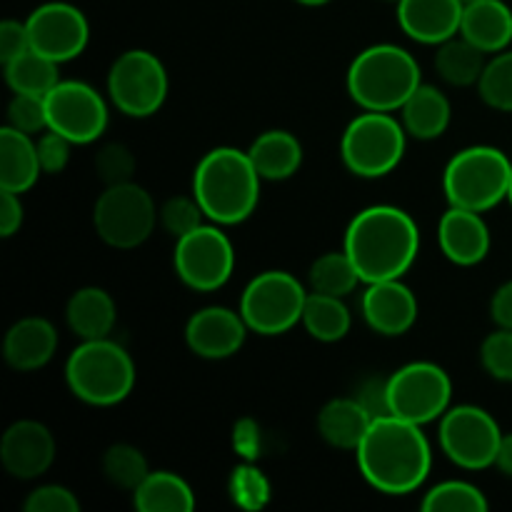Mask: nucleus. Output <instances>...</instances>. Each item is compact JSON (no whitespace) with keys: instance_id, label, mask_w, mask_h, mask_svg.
Masks as SVG:
<instances>
[{"instance_id":"obj_15","label":"nucleus","mask_w":512,"mask_h":512,"mask_svg":"<svg viewBox=\"0 0 512 512\" xmlns=\"http://www.w3.org/2000/svg\"><path fill=\"white\" fill-rule=\"evenodd\" d=\"M30 35V48L43 53L55 63H68L78 58L90 40L88 18L80 8L70 3H43L25 20Z\"/></svg>"},{"instance_id":"obj_18","label":"nucleus","mask_w":512,"mask_h":512,"mask_svg":"<svg viewBox=\"0 0 512 512\" xmlns=\"http://www.w3.org/2000/svg\"><path fill=\"white\" fill-rule=\"evenodd\" d=\"M363 318L378 335L398 338L405 335L418 320V298L413 290L403 283V278L378 280L368 283L363 293Z\"/></svg>"},{"instance_id":"obj_42","label":"nucleus","mask_w":512,"mask_h":512,"mask_svg":"<svg viewBox=\"0 0 512 512\" xmlns=\"http://www.w3.org/2000/svg\"><path fill=\"white\" fill-rule=\"evenodd\" d=\"M70 140L65 135L55 133V130H43L40 138L35 140V148H38V160H40V170L48 175L63 173L65 165L70 160Z\"/></svg>"},{"instance_id":"obj_17","label":"nucleus","mask_w":512,"mask_h":512,"mask_svg":"<svg viewBox=\"0 0 512 512\" xmlns=\"http://www.w3.org/2000/svg\"><path fill=\"white\" fill-rule=\"evenodd\" d=\"M248 330L240 310L235 313V310L220 308V305H210V308L198 310L188 320L185 343L198 358L225 360L233 358L243 348Z\"/></svg>"},{"instance_id":"obj_41","label":"nucleus","mask_w":512,"mask_h":512,"mask_svg":"<svg viewBox=\"0 0 512 512\" xmlns=\"http://www.w3.org/2000/svg\"><path fill=\"white\" fill-rule=\"evenodd\" d=\"M25 512H80V500L63 485H40L30 490L23 503Z\"/></svg>"},{"instance_id":"obj_3","label":"nucleus","mask_w":512,"mask_h":512,"mask_svg":"<svg viewBox=\"0 0 512 512\" xmlns=\"http://www.w3.org/2000/svg\"><path fill=\"white\" fill-rule=\"evenodd\" d=\"M260 180L248 150L225 145L203 155L193 175V195L210 223L238 225L258 208Z\"/></svg>"},{"instance_id":"obj_33","label":"nucleus","mask_w":512,"mask_h":512,"mask_svg":"<svg viewBox=\"0 0 512 512\" xmlns=\"http://www.w3.org/2000/svg\"><path fill=\"white\" fill-rule=\"evenodd\" d=\"M420 508L425 512H485L490 503L478 485L468 480H445L425 493Z\"/></svg>"},{"instance_id":"obj_2","label":"nucleus","mask_w":512,"mask_h":512,"mask_svg":"<svg viewBox=\"0 0 512 512\" xmlns=\"http://www.w3.org/2000/svg\"><path fill=\"white\" fill-rule=\"evenodd\" d=\"M343 250L363 283L403 278L420 253V230L403 208L370 205L350 220Z\"/></svg>"},{"instance_id":"obj_44","label":"nucleus","mask_w":512,"mask_h":512,"mask_svg":"<svg viewBox=\"0 0 512 512\" xmlns=\"http://www.w3.org/2000/svg\"><path fill=\"white\" fill-rule=\"evenodd\" d=\"M355 400L370 413V418L378 420L383 415H390L388 403V378H368L360 383Z\"/></svg>"},{"instance_id":"obj_19","label":"nucleus","mask_w":512,"mask_h":512,"mask_svg":"<svg viewBox=\"0 0 512 512\" xmlns=\"http://www.w3.org/2000/svg\"><path fill=\"white\" fill-rule=\"evenodd\" d=\"M438 243L445 258L455 265H478L490 253V228L483 213L450 205L438 223Z\"/></svg>"},{"instance_id":"obj_20","label":"nucleus","mask_w":512,"mask_h":512,"mask_svg":"<svg viewBox=\"0 0 512 512\" xmlns=\"http://www.w3.org/2000/svg\"><path fill=\"white\" fill-rule=\"evenodd\" d=\"M463 10L460 0H400L398 23L408 38L440 45L460 33Z\"/></svg>"},{"instance_id":"obj_21","label":"nucleus","mask_w":512,"mask_h":512,"mask_svg":"<svg viewBox=\"0 0 512 512\" xmlns=\"http://www.w3.org/2000/svg\"><path fill=\"white\" fill-rule=\"evenodd\" d=\"M58 350V330L50 320L30 315L10 325L3 340V358L18 373L45 368Z\"/></svg>"},{"instance_id":"obj_11","label":"nucleus","mask_w":512,"mask_h":512,"mask_svg":"<svg viewBox=\"0 0 512 512\" xmlns=\"http://www.w3.org/2000/svg\"><path fill=\"white\" fill-rule=\"evenodd\" d=\"M108 95L128 118H150L168 98L165 65L148 50H125L110 65Z\"/></svg>"},{"instance_id":"obj_48","label":"nucleus","mask_w":512,"mask_h":512,"mask_svg":"<svg viewBox=\"0 0 512 512\" xmlns=\"http://www.w3.org/2000/svg\"><path fill=\"white\" fill-rule=\"evenodd\" d=\"M495 468H498L503 475H508V478H512V433L503 435V440H500V450H498V458H495Z\"/></svg>"},{"instance_id":"obj_16","label":"nucleus","mask_w":512,"mask_h":512,"mask_svg":"<svg viewBox=\"0 0 512 512\" xmlns=\"http://www.w3.org/2000/svg\"><path fill=\"white\" fill-rule=\"evenodd\" d=\"M55 460V438L38 420H18L0 438V463L15 480H35Z\"/></svg>"},{"instance_id":"obj_1","label":"nucleus","mask_w":512,"mask_h":512,"mask_svg":"<svg viewBox=\"0 0 512 512\" xmlns=\"http://www.w3.org/2000/svg\"><path fill=\"white\" fill-rule=\"evenodd\" d=\"M420 428L423 425L395 415L373 420L355 458L363 478L378 493L408 495L425 483L433 468V450Z\"/></svg>"},{"instance_id":"obj_46","label":"nucleus","mask_w":512,"mask_h":512,"mask_svg":"<svg viewBox=\"0 0 512 512\" xmlns=\"http://www.w3.org/2000/svg\"><path fill=\"white\" fill-rule=\"evenodd\" d=\"M23 203H20V193L13 190H0V235L3 238H13L23 225Z\"/></svg>"},{"instance_id":"obj_52","label":"nucleus","mask_w":512,"mask_h":512,"mask_svg":"<svg viewBox=\"0 0 512 512\" xmlns=\"http://www.w3.org/2000/svg\"><path fill=\"white\" fill-rule=\"evenodd\" d=\"M393 3H400V0H393Z\"/></svg>"},{"instance_id":"obj_24","label":"nucleus","mask_w":512,"mask_h":512,"mask_svg":"<svg viewBox=\"0 0 512 512\" xmlns=\"http://www.w3.org/2000/svg\"><path fill=\"white\" fill-rule=\"evenodd\" d=\"M115 300L103 288H80L70 295L68 305H65V320L68 328L78 335L80 340H100L110 338L115 328Z\"/></svg>"},{"instance_id":"obj_27","label":"nucleus","mask_w":512,"mask_h":512,"mask_svg":"<svg viewBox=\"0 0 512 512\" xmlns=\"http://www.w3.org/2000/svg\"><path fill=\"white\" fill-rule=\"evenodd\" d=\"M400 118H403L400 123L408 130L410 138L435 140L448 130L453 108H450L448 95L440 93V88L420 83L400 108Z\"/></svg>"},{"instance_id":"obj_36","label":"nucleus","mask_w":512,"mask_h":512,"mask_svg":"<svg viewBox=\"0 0 512 512\" xmlns=\"http://www.w3.org/2000/svg\"><path fill=\"white\" fill-rule=\"evenodd\" d=\"M228 490L233 503L250 512L263 510L270 503V495H273L268 475L255 463H245V460L230 473Z\"/></svg>"},{"instance_id":"obj_35","label":"nucleus","mask_w":512,"mask_h":512,"mask_svg":"<svg viewBox=\"0 0 512 512\" xmlns=\"http://www.w3.org/2000/svg\"><path fill=\"white\" fill-rule=\"evenodd\" d=\"M478 93L488 108L512 113V50L495 53L480 75Z\"/></svg>"},{"instance_id":"obj_6","label":"nucleus","mask_w":512,"mask_h":512,"mask_svg":"<svg viewBox=\"0 0 512 512\" xmlns=\"http://www.w3.org/2000/svg\"><path fill=\"white\" fill-rule=\"evenodd\" d=\"M512 160L493 145H470L445 165L443 190L450 205L475 213L508 200Z\"/></svg>"},{"instance_id":"obj_45","label":"nucleus","mask_w":512,"mask_h":512,"mask_svg":"<svg viewBox=\"0 0 512 512\" xmlns=\"http://www.w3.org/2000/svg\"><path fill=\"white\" fill-rule=\"evenodd\" d=\"M25 50H30V35L25 20L23 23L13 18L3 20V23H0V60H3V65L8 63V60L18 58Z\"/></svg>"},{"instance_id":"obj_10","label":"nucleus","mask_w":512,"mask_h":512,"mask_svg":"<svg viewBox=\"0 0 512 512\" xmlns=\"http://www.w3.org/2000/svg\"><path fill=\"white\" fill-rule=\"evenodd\" d=\"M453 400V383L440 365L418 360L395 370L388 378L390 415L415 425L440 420Z\"/></svg>"},{"instance_id":"obj_8","label":"nucleus","mask_w":512,"mask_h":512,"mask_svg":"<svg viewBox=\"0 0 512 512\" xmlns=\"http://www.w3.org/2000/svg\"><path fill=\"white\" fill-rule=\"evenodd\" d=\"M308 290L293 273L265 270L245 285L240 295V315L258 335H283L303 323Z\"/></svg>"},{"instance_id":"obj_13","label":"nucleus","mask_w":512,"mask_h":512,"mask_svg":"<svg viewBox=\"0 0 512 512\" xmlns=\"http://www.w3.org/2000/svg\"><path fill=\"white\" fill-rule=\"evenodd\" d=\"M173 265L178 278L198 293L223 288L235 268V250L228 235L213 225H200L193 233L175 240Z\"/></svg>"},{"instance_id":"obj_4","label":"nucleus","mask_w":512,"mask_h":512,"mask_svg":"<svg viewBox=\"0 0 512 512\" xmlns=\"http://www.w3.org/2000/svg\"><path fill=\"white\" fill-rule=\"evenodd\" d=\"M423 83L420 63L405 48L380 43L365 48L350 63L348 93L363 110L393 113Z\"/></svg>"},{"instance_id":"obj_37","label":"nucleus","mask_w":512,"mask_h":512,"mask_svg":"<svg viewBox=\"0 0 512 512\" xmlns=\"http://www.w3.org/2000/svg\"><path fill=\"white\" fill-rule=\"evenodd\" d=\"M160 225L165 228V233L173 235L175 240L183 238V235L193 233L203 225L205 213L200 208L198 198H188V195H175V198H168L158 210Z\"/></svg>"},{"instance_id":"obj_29","label":"nucleus","mask_w":512,"mask_h":512,"mask_svg":"<svg viewBox=\"0 0 512 512\" xmlns=\"http://www.w3.org/2000/svg\"><path fill=\"white\" fill-rule=\"evenodd\" d=\"M483 50L478 45L470 43L463 35H453L450 40L438 45V53H435V70H438L440 78L448 85L455 88H468V85H478L480 75H483L485 60Z\"/></svg>"},{"instance_id":"obj_23","label":"nucleus","mask_w":512,"mask_h":512,"mask_svg":"<svg viewBox=\"0 0 512 512\" xmlns=\"http://www.w3.org/2000/svg\"><path fill=\"white\" fill-rule=\"evenodd\" d=\"M38 148L33 135L5 125L0 130V190L28 193L40 178Z\"/></svg>"},{"instance_id":"obj_31","label":"nucleus","mask_w":512,"mask_h":512,"mask_svg":"<svg viewBox=\"0 0 512 512\" xmlns=\"http://www.w3.org/2000/svg\"><path fill=\"white\" fill-rule=\"evenodd\" d=\"M5 80L13 93L43 95L45 98L60 83L58 63L30 48L5 63Z\"/></svg>"},{"instance_id":"obj_14","label":"nucleus","mask_w":512,"mask_h":512,"mask_svg":"<svg viewBox=\"0 0 512 512\" xmlns=\"http://www.w3.org/2000/svg\"><path fill=\"white\" fill-rule=\"evenodd\" d=\"M48 128L65 135L73 145L95 143L108 128V103L83 80H60L45 95Z\"/></svg>"},{"instance_id":"obj_22","label":"nucleus","mask_w":512,"mask_h":512,"mask_svg":"<svg viewBox=\"0 0 512 512\" xmlns=\"http://www.w3.org/2000/svg\"><path fill=\"white\" fill-rule=\"evenodd\" d=\"M460 35L483 53H503L512 43V10L505 0H473L465 5Z\"/></svg>"},{"instance_id":"obj_9","label":"nucleus","mask_w":512,"mask_h":512,"mask_svg":"<svg viewBox=\"0 0 512 512\" xmlns=\"http://www.w3.org/2000/svg\"><path fill=\"white\" fill-rule=\"evenodd\" d=\"M153 195L138 183L108 185L95 200L93 225L103 243L118 250H133L153 235L158 225Z\"/></svg>"},{"instance_id":"obj_30","label":"nucleus","mask_w":512,"mask_h":512,"mask_svg":"<svg viewBox=\"0 0 512 512\" xmlns=\"http://www.w3.org/2000/svg\"><path fill=\"white\" fill-rule=\"evenodd\" d=\"M353 315L343 298L325 293H308L303 310V328L320 343H338L350 333Z\"/></svg>"},{"instance_id":"obj_26","label":"nucleus","mask_w":512,"mask_h":512,"mask_svg":"<svg viewBox=\"0 0 512 512\" xmlns=\"http://www.w3.org/2000/svg\"><path fill=\"white\" fill-rule=\"evenodd\" d=\"M373 425L368 410L353 398H333L318 413V433L338 450H358L365 433Z\"/></svg>"},{"instance_id":"obj_12","label":"nucleus","mask_w":512,"mask_h":512,"mask_svg":"<svg viewBox=\"0 0 512 512\" xmlns=\"http://www.w3.org/2000/svg\"><path fill=\"white\" fill-rule=\"evenodd\" d=\"M500 440L503 430L498 420L478 405L448 408L440 418V448L458 468L485 470L495 465Z\"/></svg>"},{"instance_id":"obj_49","label":"nucleus","mask_w":512,"mask_h":512,"mask_svg":"<svg viewBox=\"0 0 512 512\" xmlns=\"http://www.w3.org/2000/svg\"><path fill=\"white\" fill-rule=\"evenodd\" d=\"M295 3H300V5H308V8H318V5H325V3H330V0H295Z\"/></svg>"},{"instance_id":"obj_25","label":"nucleus","mask_w":512,"mask_h":512,"mask_svg":"<svg viewBox=\"0 0 512 512\" xmlns=\"http://www.w3.org/2000/svg\"><path fill=\"white\" fill-rule=\"evenodd\" d=\"M250 163L263 180H288L303 165V145L288 130H265L248 148Z\"/></svg>"},{"instance_id":"obj_32","label":"nucleus","mask_w":512,"mask_h":512,"mask_svg":"<svg viewBox=\"0 0 512 512\" xmlns=\"http://www.w3.org/2000/svg\"><path fill=\"white\" fill-rule=\"evenodd\" d=\"M310 288L313 293H325L335 295V298H345V295L353 293L358 288V283H363L358 268L350 260V255L345 250L338 253H325L310 265Z\"/></svg>"},{"instance_id":"obj_28","label":"nucleus","mask_w":512,"mask_h":512,"mask_svg":"<svg viewBox=\"0 0 512 512\" xmlns=\"http://www.w3.org/2000/svg\"><path fill=\"white\" fill-rule=\"evenodd\" d=\"M133 505L140 512H190L195 508V495L180 475L150 470L148 478L133 490Z\"/></svg>"},{"instance_id":"obj_40","label":"nucleus","mask_w":512,"mask_h":512,"mask_svg":"<svg viewBox=\"0 0 512 512\" xmlns=\"http://www.w3.org/2000/svg\"><path fill=\"white\" fill-rule=\"evenodd\" d=\"M8 125L28 135L48 130V110H45L43 95L15 93L8 105Z\"/></svg>"},{"instance_id":"obj_34","label":"nucleus","mask_w":512,"mask_h":512,"mask_svg":"<svg viewBox=\"0 0 512 512\" xmlns=\"http://www.w3.org/2000/svg\"><path fill=\"white\" fill-rule=\"evenodd\" d=\"M103 475L120 490L133 493L140 483L150 475L148 458L143 450L130 443H115L103 455Z\"/></svg>"},{"instance_id":"obj_5","label":"nucleus","mask_w":512,"mask_h":512,"mask_svg":"<svg viewBox=\"0 0 512 512\" xmlns=\"http://www.w3.org/2000/svg\"><path fill=\"white\" fill-rule=\"evenodd\" d=\"M70 393L95 408L118 405L133 393L135 365L123 345L110 338L83 340L65 363Z\"/></svg>"},{"instance_id":"obj_38","label":"nucleus","mask_w":512,"mask_h":512,"mask_svg":"<svg viewBox=\"0 0 512 512\" xmlns=\"http://www.w3.org/2000/svg\"><path fill=\"white\" fill-rule=\"evenodd\" d=\"M95 173L108 185L130 183L135 175V155L130 153L128 145L123 143H105L95 153Z\"/></svg>"},{"instance_id":"obj_43","label":"nucleus","mask_w":512,"mask_h":512,"mask_svg":"<svg viewBox=\"0 0 512 512\" xmlns=\"http://www.w3.org/2000/svg\"><path fill=\"white\" fill-rule=\"evenodd\" d=\"M233 450L245 463H255L263 453V430L253 418H240L233 425Z\"/></svg>"},{"instance_id":"obj_50","label":"nucleus","mask_w":512,"mask_h":512,"mask_svg":"<svg viewBox=\"0 0 512 512\" xmlns=\"http://www.w3.org/2000/svg\"><path fill=\"white\" fill-rule=\"evenodd\" d=\"M508 200H510V205H512V175H510V190H508Z\"/></svg>"},{"instance_id":"obj_39","label":"nucleus","mask_w":512,"mask_h":512,"mask_svg":"<svg viewBox=\"0 0 512 512\" xmlns=\"http://www.w3.org/2000/svg\"><path fill=\"white\" fill-rule=\"evenodd\" d=\"M480 363L490 378L512 383V330L498 328L480 345Z\"/></svg>"},{"instance_id":"obj_47","label":"nucleus","mask_w":512,"mask_h":512,"mask_svg":"<svg viewBox=\"0 0 512 512\" xmlns=\"http://www.w3.org/2000/svg\"><path fill=\"white\" fill-rule=\"evenodd\" d=\"M490 318L498 328L512 330V280L500 285L490 300Z\"/></svg>"},{"instance_id":"obj_51","label":"nucleus","mask_w":512,"mask_h":512,"mask_svg":"<svg viewBox=\"0 0 512 512\" xmlns=\"http://www.w3.org/2000/svg\"><path fill=\"white\" fill-rule=\"evenodd\" d=\"M460 3H463V5H468V3H473V0H460Z\"/></svg>"},{"instance_id":"obj_7","label":"nucleus","mask_w":512,"mask_h":512,"mask_svg":"<svg viewBox=\"0 0 512 512\" xmlns=\"http://www.w3.org/2000/svg\"><path fill=\"white\" fill-rule=\"evenodd\" d=\"M408 130L390 113L365 110L345 128L340 158L358 178H383L393 173L405 155Z\"/></svg>"}]
</instances>
